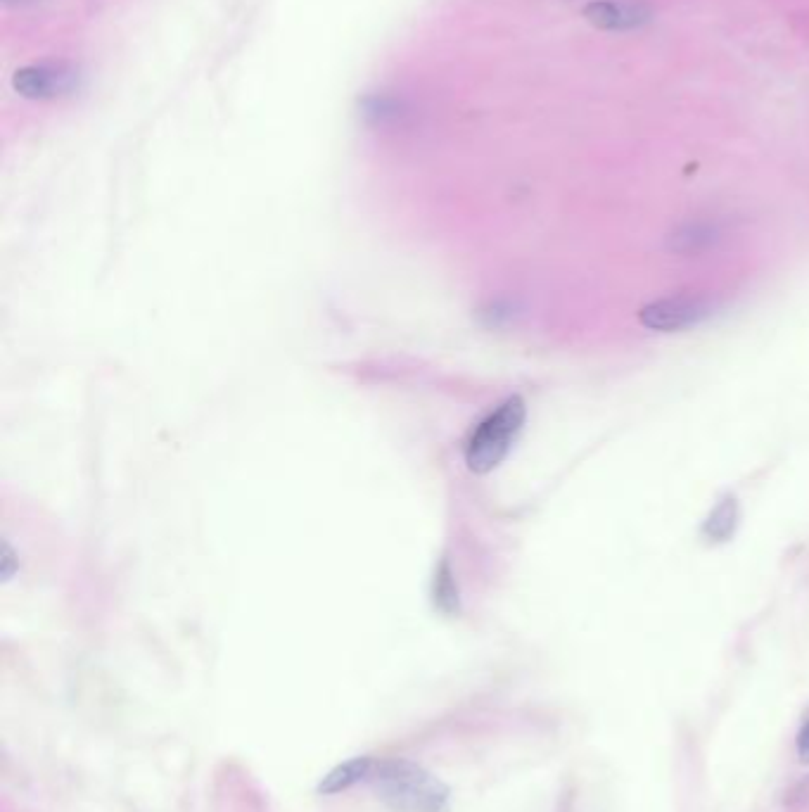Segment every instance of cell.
Wrapping results in <instances>:
<instances>
[{
	"mask_svg": "<svg viewBox=\"0 0 809 812\" xmlns=\"http://www.w3.org/2000/svg\"><path fill=\"white\" fill-rule=\"evenodd\" d=\"M368 782L397 812H447V786L411 760H380Z\"/></svg>",
	"mask_w": 809,
	"mask_h": 812,
	"instance_id": "cell-1",
	"label": "cell"
},
{
	"mask_svg": "<svg viewBox=\"0 0 809 812\" xmlns=\"http://www.w3.org/2000/svg\"><path fill=\"white\" fill-rule=\"evenodd\" d=\"M527 418V406L522 397H508L477 425L465 447V463L477 475L494 471L511 452L515 437L520 435Z\"/></svg>",
	"mask_w": 809,
	"mask_h": 812,
	"instance_id": "cell-2",
	"label": "cell"
},
{
	"mask_svg": "<svg viewBox=\"0 0 809 812\" xmlns=\"http://www.w3.org/2000/svg\"><path fill=\"white\" fill-rule=\"evenodd\" d=\"M712 314V304L698 295H677L655 300L639 312L643 328L655 333H677L698 326Z\"/></svg>",
	"mask_w": 809,
	"mask_h": 812,
	"instance_id": "cell-3",
	"label": "cell"
},
{
	"mask_svg": "<svg viewBox=\"0 0 809 812\" xmlns=\"http://www.w3.org/2000/svg\"><path fill=\"white\" fill-rule=\"evenodd\" d=\"M79 84V74L69 65H29L17 69L12 88L29 100H50L72 93Z\"/></svg>",
	"mask_w": 809,
	"mask_h": 812,
	"instance_id": "cell-4",
	"label": "cell"
},
{
	"mask_svg": "<svg viewBox=\"0 0 809 812\" xmlns=\"http://www.w3.org/2000/svg\"><path fill=\"white\" fill-rule=\"evenodd\" d=\"M582 15L591 27L603 31L636 29L651 19V10L641 3H613V0H594L586 3Z\"/></svg>",
	"mask_w": 809,
	"mask_h": 812,
	"instance_id": "cell-5",
	"label": "cell"
},
{
	"mask_svg": "<svg viewBox=\"0 0 809 812\" xmlns=\"http://www.w3.org/2000/svg\"><path fill=\"white\" fill-rule=\"evenodd\" d=\"M373 765H375V760L371 756H356L352 760H347V763L333 767V770H330L328 775L321 779V784H318V794L335 796V794H342V791L352 789L354 784L368 782V777H371V772H373Z\"/></svg>",
	"mask_w": 809,
	"mask_h": 812,
	"instance_id": "cell-6",
	"label": "cell"
},
{
	"mask_svg": "<svg viewBox=\"0 0 809 812\" xmlns=\"http://www.w3.org/2000/svg\"><path fill=\"white\" fill-rule=\"evenodd\" d=\"M722 238V228L715 221H689L672 233L670 243L677 252H703Z\"/></svg>",
	"mask_w": 809,
	"mask_h": 812,
	"instance_id": "cell-7",
	"label": "cell"
},
{
	"mask_svg": "<svg viewBox=\"0 0 809 812\" xmlns=\"http://www.w3.org/2000/svg\"><path fill=\"white\" fill-rule=\"evenodd\" d=\"M738 525V504L734 497H726L717 504V509L710 513L703 525V535L710 542H726L734 537Z\"/></svg>",
	"mask_w": 809,
	"mask_h": 812,
	"instance_id": "cell-8",
	"label": "cell"
},
{
	"mask_svg": "<svg viewBox=\"0 0 809 812\" xmlns=\"http://www.w3.org/2000/svg\"><path fill=\"white\" fill-rule=\"evenodd\" d=\"M798 753H800V758L805 760V763H809V722L805 727H802V732L798 737Z\"/></svg>",
	"mask_w": 809,
	"mask_h": 812,
	"instance_id": "cell-9",
	"label": "cell"
},
{
	"mask_svg": "<svg viewBox=\"0 0 809 812\" xmlns=\"http://www.w3.org/2000/svg\"><path fill=\"white\" fill-rule=\"evenodd\" d=\"M5 3H29V0H5Z\"/></svg>",
	"mask_w": 809,
	"mask_h": 812,
	"instance_id": "cell-10",
	"label": "cell"
}]
</instances>
